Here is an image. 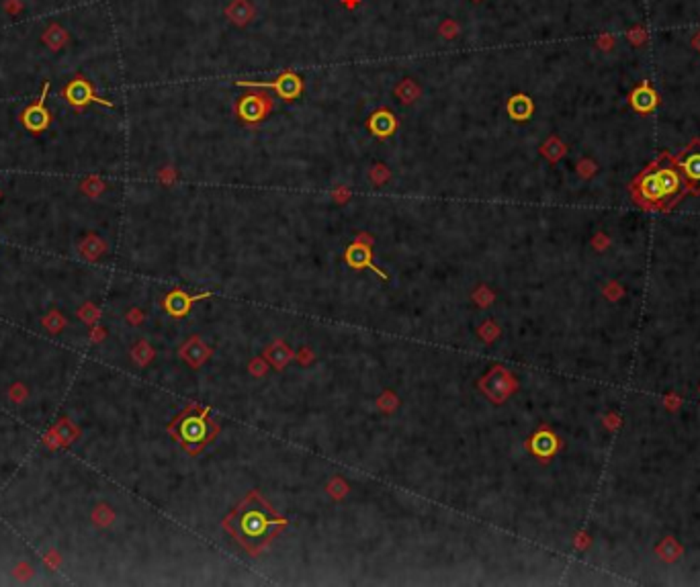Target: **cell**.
Returning a JSON list of instances; mask_svg holds the SVG:
<instances>
[{
  "mask_svg": "<svg viewBox=\"0 0 700 587\" xmlns=\"http://www.w3.org/2000/svg\"><path fill=\"white\" fill-rule=\"evenodd\" d=\"M217 430H219V426L209 422V409L199 407V409L184 411V415L174 424L172 432L181 438L184 446H191V444L205 446L215 436Z\"/></svg>",
  "mask_w": 700,
  "mask_h": 587,
  "instance_id": "obj_3",
  "label": "cell"
},
{
  "mask_svg": "<svg viewBox=\"0 0 700 587\" xmlns=\"http://www.w3.org/2000/svg\"><path fill=\"white\" fill-rule=\"evenodd\" d=\"M285 524L287 522L279 518L271 505L265 503L256 491L250 494L226 518V528L231 532V536L242 546H246L252 555L265 548L272 536H276L285 528Z\"/></svg>",
  "mask_w": 700,
  "mask_h": 587,
  "instance_id": "obj_1",
  "label": "cell"
},
{
  "mask_svg": "<svg viewBox=\"0 0 700 587\" xmlns=\"http://www.w3.org/2000/svg\"><path fill=\"white\" fill-rule=\"evenodd\" d=\"M677 168L682 170L688 191L700 195V139H694L688 148H684L676 156Z\"/></svg>",
  "mask_w": 700,
  "mask_h": 587,
  "instance_id": "obj_4",
  "label": "cell"
},
{
  "mask_svg": "<svg viewBox=\"0 0 700 587\" xmlns=\"http://www.w3.org/2000/svg\"><path fill=\"white\" fill-rule=\"evenodd\" d=\"M635 201L645 207H661L668 209L677 201L684 193H688V184L677 168L676 158L661 154L659 158L649 164V168L637 176L631 184Z\"/></svg>",
  "mask_w": 700,
  "mask_h": 587,
  "instance_id": "obj_2",
  "label": "cell"
},
{
  "mask_svg": "<svg viewBox=\"0 0 700 587\" xmlns=\"http://www.w3.org/2000/svg\"><path fill=\"white\" fill-rule=\"evenodd\" d=\"M346 262H348V266H352V269H357V271H361V269H367V266H369L371 271L377 272L381 278H387V274L375 266L371 248L364 246V244H361V242H357V244H352V246L348 248V252H346Z\"/></svg>",
  "mask_w": 700,
  "mask_h": 587,
  "instance_id": "obj_6",
  "label": "cell"
},
{
  "mask_svg": "<svg viewBox=\"0 0 700 587\" xmlns=\"http://www.w3.org/2000/svg\"><path fill=\"white\" fill-rule=\"evenodd\" d=\"M631 105L639 113H651L657 107V92L645 82L631 92Z\"/></svg>",
  "mask_w": 700,
  "mask_h": 587,
  "instance_id": "obj_9",
  "label": "cell"
},
{
  "mask_svg": "<svg viewBox=\"0 0 700 587\" xmlns=\"http://www.w3.org/2000/svg\"><path fill=\"white\" fill-rule=\"evenodd\" d=\"M502 373H504L502 368H494L490 375H485L483 383H479L492 401H504L510 395V391L516 387V383H512L510 375H502Z\"/></svg>",
  "mask_w": 700,
  "mask_h": 587,
  "instance_id": "obj_5",
  "label": "cell"
},
{
  "mask_svg": "<svg viewBox=\"0 0 700 587\" xmlns=\"http://www.w3.org/2000/svg\"><path fill=\"white\" fill-rule=\"evenodd\" d=\"M533 451L539 456H551L553 452L557 451V438L551 432L542 430L533 438Z\"/></svg>",
  "mask_w": 700,
  "mask_h": 587,
  "instance_id": "obj_11",
  "label": "cell"
},
{
  "mask_svg": "<svg viewBox=\"0 0 700 587\" xmlns=\"http://www.w3.org/2000/svg\"><path fill=\"white\" fill-rule=\"evenodd\" d=\"M252 13H254V11H252V6H250L246 0H234V2L229 4V8H227V15L231 17L234 23L238 25L248 23L250 19H252Z\"/></svg>",
  "mask_w": 700,
  "mask_h": 587,
  "instance_id": "obj_12",
  "label": "cell"
},
{
  "mask_svg": "<svg viewBox=\"0 0 700 587\" xmlns=\"http://www.w3.org/2000/svg\"><path fill=\"white\" fill-rule=\"evenodd\" d=\"M267 354H269V359H271V362L276 366V368H283L287 362L291 361V350H289V346H285L283 342H274L272 348L267 352Z\"/></svg>",
  "mask_w": 700,
  "mask_h": 587,
  "instance_id": "obj_13",
  "label": "cell"
},
{
  "mask_svg": "<svg viewBox=\"0 0 700 587\" xmlns=\"http://www.w3.org/2000/svg\"><path fill=\"white\" fill-rule=\"evenodd\" d=\"M66 96H68V101L72 105H80V107L87 105V103H101V105H105V107H113V103H109V101H105V98H98V96L92 92L91 84L84 82V80H74L68 89H66Z\"/></svg>",
  "mask_w": 700,
  "mask_h": 587,
  "instance_id": "obj_7",
  "label": "cell"
},
{
  "mask_svg": "<svg viewBox=\"0 0 700 587\" xmlns=\"http://www.w3.org/2000/svg\"><path fill=\"white\" fill-rule=\"evenodd\" d=\"M47 91H49V82L44 84V91H42V96H39L37 105H31V107L27 109V113H25V125H27L29 129H44L47 125V111L44 109Z\"/></svg>",
  "mask_w": 700,
  "mask_h": 587,
  "instance_id": "obj_8",
  "label": "cell"
},
{
  "mask_svg": "<svg viewBox=\"0 0 700 587\" xmlns=\"http://www.w3.org/2000/svg\"><path fill=\"white\" fill-rule=\"evenodd\" d=\"M397 96H402L404 103H409V101H414V98L418 96V86H416L412 80H406V82L397 89Z\"/></svg>",
  "mask_w": 700,
  "mask_h": 587,
  "instance_id": "obj_15",
  "label": "cell"
},
{
  "mask_svg": "<svg viewBox=\"0 0 700 587\" xmlns=\"http://www.w3.org/2000/svg\"><path fill=\"white\" fill-rule=\"evenodd\" d=\"M201 297H209V293L186 295L181 293V291H174L172 295H168V299H166V309H168V314H172V316H186V314L191 311L193 303H195L197 299H201Z\"/></svg>",
  "mask_w": 700,
  "mask_h": 587,
  "instance_id": "obj_10",
  "label": "cell"
},
{
  "mask_svg": "<svg viewBox=\"0 0 700 587\" xmlns=\"http://www.w3.org/2000/svg\"><path fill=\"white\" fill-rule=\"evenodd\" d=\"M533 111V105L526 96H514L510 101V113L514 119H526Z\"/></svg>",
  "mask_w": 700,
  "mask_h": 587,
  "instance_id": "obj_14",
  "label": "cell"
}]
</instances>
